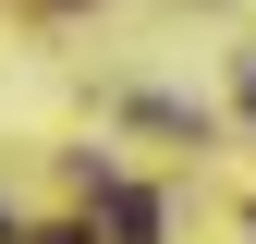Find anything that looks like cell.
I'll return each instance as SVG.
<instances>
[{
  "label": "cell",
  "mask_w": 256,
  "mask_h": 244,
  "mask_svg": "<svg viewBox=\"0 0 256 244\" xmlns=\"http://www.w3.org/2000/svg\"><path fill=\"white\" fill-rule=\"evenodd\" d=\"M98 196H110V244H158V208L134 196V183H110V171H98Z\"/></svg>",
  "instance_id": "cell-1"
}]
</instances>
